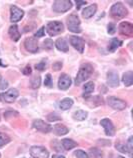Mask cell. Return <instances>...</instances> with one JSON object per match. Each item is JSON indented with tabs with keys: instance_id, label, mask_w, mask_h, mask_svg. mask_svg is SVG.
<instances>
[{
	"instance_id": "cell-37",
	"label": "cell",
	"mask_w": 133,
	"mask_h": 158,
	"mask_svg": "<svg viewBox=\"0 0 133 158\" xmlns=\"http://www.w3.org/2000/svg\"><path fill=\"white\" fill-rule=\"evenodd\" d=\"M132 139H133V137L130 136L129 138H128V142L126 144V146L128 148V154H129V156L131 157L132 156V149H133V145H132Z\"/></svg>"
},
{
	"instance_id": "cell-16",
	"label": "cell",
	"mask_w": 133,
	"mask_h": 158,
	"mask_svg": "<svg viewBox=\"0 0 133 158\" xmlns=\"http://www.w3.org/2000/svg\"><path fill=\"white\" fill-rule=\"evenodd\" d=\"M107 83L110 87H117L119 85L118 73L115 71H109L107 73Z\"/></svg>"
},
{
	"instance_id": "cell-48",
	"label": "cell",
	"mask_w": 133,
	"mask_h": 158,
	"mask_svg": "<svg viewBox=\"0 0 133 158\" xmlns=\"http://www.w3.org/2000/svg\"><path fill=\"white\" fill-rule=\"evenodd\" d=\"M2 79H3V78H2V76H1V74H0V81H1Z\"/></svg>"
},
{
	"instance_id": "cell-49",
	"label": "cell",
	"mask_w": 133,
	"mask_h": 158,
	"mask_svg": "<svg viewBox=\"0 0 133 158\" xmlns=\"http://www.w3.org/2000/svg\"><path fill=\"white\" fill-rule=\"evenodd\" d=\"M117 158H124V157H122V156H118Z\"/></svg>"
},
{
	"instance_id": "cell-3",
	"label": "cell",
	"mask_w": 133,
	"mask_h": 158,
	"mask_svg": "<svg viewBox=\"0 0 133 158\" xmlns=\"http://www.w3.org/2000/svg\"><path fill=\"white\" fill-rule=\"evenodd\" d=\"M67 27L68 30L73 33H80L81 27H80V19L77 14H71L67 18Z\"/></svg>"
},
{
	"instance_id": "cell-26",
	"label": "cell",
	"mask_w": 133,
	"mask_h": 158,
	"mask_svg": "<svg viewBox=\"0 0 133 158\" xmlns=\"http://www.w3.org/2000/svg\"><path fill=\"white\" fill-rule=\"evenodd\" d=\"M122 45V41L119 40L118 38H112L111 42L109 44V47H108V50L110 52H114L116 49L119 48Z\"/></svg>"
},
{
	"instance_id": "cell-31",
	"label": "cell",
	"mask_w": 133,
	"mask_h": 158,
	"mask_svg": "<svg viewBox=\"0 0 133 158\" xmlns=\"http://www.w3.org/2000/svg\"><path fill=\"white\" fill-rule=\"evenodd\" d=\"M53 46H54V43H53L52 39L47 38V39L44 40V42H43V47H44V49H46V50H50V49L53 48Z\"/></svg>"
},
{
	"instance_id": "cell-7",
	"label": "cell",
	"mask_w": 133,
	"mask_h": 158,
	"mask_svg": "<svg viewBox=\"0 0 133 158\" xmlns=\"http://www.w3.org/2000/svg\"><path fill=\"white\" fill-rule=\"evenodd\" d=\"M107 104L109 105L111 108H113L115 110H124L127 107V103L120 99L118 97H114V96H109L107 98Z\"/></svg>"
},
{
	"instance_id": "cell-47",
	"label": "cell",
	"mask_w": 133,
	"mask_h": 158,
	"mask_svg": "<svg viewBox=\"0 0 133 158\" xmlns=\"http://www.w3.org/2000/svg\"><path fill=\"white\" fill-rule=\"evenodd\" d=\"M1 62H2V61L0 60V66H3V67H6V65H5V64H2Z\"/></svg>"
},
{
	"instance_id": "cell-42",
	"label": "cell",
	"mask_w": 133,
	"mask_h": 158,
	"mask_svg": "<svg viewBox=\"0 0 133 158\" xmlns=\"http://www.w3.org/2000/svg\"><path fill=\"white\" fill-rule=\"evenodd\" d=\"M7 86H8V82H7V80H5V79H2V80L0 81V89H1V90L6 89V88H7Z\"/></svg>"
},
{
	"instance_id": "cell-50",
	"label": "cell",
	"mask_w": 133,
	"mask_h": 158,
	"mask_svg": "<svg viewBox=\"0 0 133 158\" xmlns=\"http://www.w3.org/2000/svg\"><path fill=\"white\" fill-rule=\"evenodd\" d=\"M0 158H1V154H0Z\"/></svg>"
},
{
	"instance_id": "cell-4",
	"label": "cell",
	"mask_w": 133,
	"mask_h": 158,
	"mask_svg": "<svg viewBox=\"0 0 133 158\" xmlns=\"http://www.w3.org/2000/svg\"><path fill=\"white\" fill-rule=\"evenodd\" d=\"M72 7V2L69 0H57L53 3V11L57 12V13H64L67 12L70 8Z\"/></svg>"
},
{
	"instance_id": "cell-36",
	"label": "cell",
	"mask_w": 133,
	"mask_h": 158,
	"mask_svg": "<svg viewBox=\"0 0 133 158\" xmlns=\"http://www.w3.org/2000/svg\"><path fill=\"white\" fill-rule=\"evenodd\" d=\"M116 149L121 153H128V148L125 144H116Z\"/></svg>"
},
{
	"instance_id": "cell-15",
	"label": "cell",
	"mask_w": 133,
	"mask_h": 158,
	"mask_svg": "<svg viewBox=\"0 0 133 158\" xmlns=\"http://www.w3.org/2000/svg\"><path fill=\"white\" fill-rule=\"evenodd\" d=\"M72 84V80L68 74L63 73L61 74L59 77V80H58V87H59L60 90H67Z\"/></svg>"
},
{
	"instance_id": "cell-32",
	"label": "cell",
	"mask_w": 133,
	"mask_h": 158,
	"mask_svg": "<svg viewBox=\"0 0 133 158\" xmlns=\"http://www.w3.org/2000/svg\"><path fill=\"white\" fill-rule=\"evenodd\" d=\"M44 85L49 87V88H51L53 86V80H52V77H51V74H46V76H45V80H44Z\"/></svg>"
},
{
	"instance_id": "cell-6",
	"label": "cell",
	"mask_w": 133,
	"mask_h": 158,
	"mask_svg": "<svg viewBox=\"0 0 133 158\" xmlns=\"http://www.w3.org/2000/svg\"><path fill=\"white\" fill-rule=\"evenodd\" d=\"M19 96V92L16 88H10L6 92L0 93V100L6 103H12L16 100V98Z\"/></svg>"
},
{
	"instance_id": "cell-5",
	"label": "cell",
	"mask_w": 133,
	"mask_h": 158,
	"mask_svg": "<svg viewBox=\"0 0 133 158\" xmlns=\"http://www.w3.org/2000/svg\"><path fill=\"white\" fill-rule=\"evenodd\" d=\"M46 30L50 36H55L59 34V33L63 32L64 25H63V23L60 21H51L47 24Z\"/></svg>"
},
{
	"instance_id": "cell-21",
	"label": "cell",
	"mask_w": 133,
	"mask_h": 158,
	"mask_svg": "<svg viewBox=\"0 0 133 158\" xmlns=\"http://www.w3.org/2000/svg\"><path fill=\"white\" fill-rule=\"evenodd\" d=\"M55 46L56 48L58 49L59 51H62V52H67L69 50V46L67 42H66V40L64 38H59L56 40L55 42Z\"/></svg>"
},
{
	"instance_id": "cell-44",
	"label": "cell",
	"mask_w": 133,
	"mask_h": 158,
	"mask_svg": "<svg viewBox=\"0 0 133 158\" xmlns=\"http://www.w3.org/2000/svg\"><path fill=\"white\" fill-rule=\"evenodd\" d=\"M98 143H99V144H101V145H105V146H109V145L111 144V143H110V141L105 140V139L98 140Z\"/></svg>"
},
{
	"instance_id": "cell-43",
	"label": "cell",
	"mask_w": 133,
	"mask_h": 158,
	"mask_svg": "<svg viewBox=\"0 0 133 158\" xmlns=\"http://www.w3.org/2000/svg\"><path fill=\"white\" fill-rule=\"evenodd\" d=\"M22 72H23V74H24V75H30V74H31V67H30V66H26V67L25 68H24L23 70H22Z\"/></svg>"
},
{
	"instance_id": "cell-39",
	"label": "cell",
	"mask_w": 133,
	"mask_h": 158,
	"mask_svg": "<svg viewBox=\"0 0 133 158\" xmlns=\"http://www.w3.org/2000/svg\"><path fill=\"white\" fill-rule=\"evenodd\" d=\"M45 35V27L42 26L40 29H38L37 30V32L35 33V37H37V38H39V37H43Z\"/></svg>"
},
{
	"instance_id": "cell-41",
	"label": "cell",
	"mask_w": 133,
	"mask_h": 158,
	"mask_svg": "<svg viewBox=\"0 0 133 158\" xmlns=\"http://www.w3.org/2000/svg\"><path fill=\"white\" fill-rule=\"evenodd\" d=\"M17 116L18 115V112H16V111H7L4 113V117L5 118H10V116Z\"/></svg>"
},
{
	"instance_id": "cell-8",
	"label": "cell",
	"mask_w": 133,
	"mask_h": 158,
	"mask_svg": "<svg viewBox=\"0 0 133 158\" xmlns=\"http://www.w3.org/2000/svg\"><path fill=\"white\" fill-rule=\"evenodd\" d=\"M30 154L33 158H48L49 152L43 146H31L30 147Z\"/></svg>"
},
{
	"instance_id": "cell-30",
	"label": "cell",
	"mask_w": 133,
	"mask_h": 158,
	"mask_svg": "<svg viewBox=\"0 0 133 158\" xmlns=\"http://www.w3.org/2000/svg\"><path fill=\"white\" fill-rule=\"evenodd\" d=\"M10 137L6 135V134H4V133L2 132H0V147H2L4 146V145H6L10 142Z\"/></svg>"
},
{
	"instance_id": "cell-34",
	"label": "cell",
	"mask_w": 133,
	"mask_h": 158,
	"mask_svg": "<svg viewBox=\"0 0 133 158\" xmlns=\"http://www.w3.org/2000/svg\"><path fill=\"white\" fill-rule=\"evenodd\" d=\"M47 67V62L46 60H42L41 62H39L38 64L35 65V68L36 70H39V71H43V70H45Z\"/></svg>"
},
{
	"instance_id": "cell-12",
	"label": "cell",
	"mask_w": 133,
	"mask_h": 158,
	"mask_svg": "<svg viewBox=\"0 0 133 158\" xmlns=\"http://www.w3.org/2000/svg\"><path fill=\"white\" fill-rule=\"evenodd\" d=\"M69 40H70V44H71L77 51H79L80 53H83V51H84V47H85V42L81 37L70 36Z\"/></svg>"
},
{
	"instance_id": "cell-23",
	"label": "cell",
	"mask_w": 133,
	"mask_h": 158,
	"mask_svg": "<svg viewBox=\"0 0 133 158\" xmlns=\"http://www.w3.org/2000/svg\"><path fill=\"white\" fill-rule=\"evenodd\" d=\"M86 101L87 103H89V102L92 103V104L90 105L91 107H95V106H99L102 104L103 98L101 96H99V95H97V96H94V97H86Z\"/></svg>"
},
{
	"instance_id": "cell-45",
	"label": "cell",
	"mask_w": 133,
	"mask_h": 158,
	"mask_svg": "<svg viewBox=\"0 0 133 158\" xmlns=\"http://www.w3.org/2000/svg\"><path fill=\"white\" fill-rule=\"evenodd\" d=\"M86 3H87L86 1H76V8H77V9H80V8L83 5H85Z\"/></svg>"
},
{
	"instance_id": "cell-10",
	"label": "cell",
	"mask_w": 133,
	"mask_h": 158,
	"mask_svg": "<svg viewBox=\"0 0 133 158\" xmlns=\"http://www.w3.org/2000/svg\"><path fill=\"white\" fill-rule=\"evenodd\" d=\"M24 16V11L20 9L16 5H12L10 7V21L11 22H18Z\"/></svg>"
},
{
	"instance_id": "cell-35",
	"label": "cell",
	"mask_w": 133,
	"mask_h": 158,
	"mask_svg": "<svg viewBox=\"0 0 133 158\" xmlns=\"http://www.w3.org/2000/svg\"><path fill=\"white\" fill-rule=\"evenodd\" d=\"M74 155H75L77 158H89V155L87 154L85 151L81 150V149H79V150H76L75 152H74Z\"/></svg>"
},
{
	"instance_id": "cell-14",
	"label": "cell",
	"mask_w": 133,
	"mask_h": 158,
	"mask_svg": "<svg viewBox=\"0 0 133 158\" xmlns=\"http://www.w3.org/2000/svg\"><path fill=\"white\" fill-rule=\"evenodd\" d=\"M118 31L121 35L130 37L133 35V25L128 21L121 22L118 25Z\"/></svg>"
},
{
	"instance_id": "cell-33",
	"label": "cell",
	"mask_w": 133,
	"mask_h": 158,
	"mask_svg": "<svg viewBox=\"0 0 133 158\" xmlns=\"http://www.w3.org/2000/svg\"><path fill=\"white\" fill-rule=\"evenodd\" d=\"M47 120L50 122H55L58 121V120H61V117L56 113H50L47 115Z\"/></svg>"
},
{
	"instance_id": "cell-1",
	"label": "cell",
	"mask_w": 133,
	"mask_h": 158,
	"mask_svg": "<svg viewBox=\"0 0 133 158\" xmlns=\"http://www.w3.org/2000/svg\"><path fill=\"white\" fill-rule=\"evenodd\" d=\"M92 72H93V67L90 64H88V63L82 64L79 68V71H78L77 75H76L75 84L80 85L82 82H84L91 76Z\"/></svg>"
},
{
	"instance_id": "cell-17",
	"label": "cell",
	"mask_w": 133,
	"mask_h": 158,
	"mask_svg": "<svg viewBox=\"0 0 133 158\" xmlns=\"http://www.w3.org/2000/svg\"><path fill=\"white\" fill-rule=\"evenodd\" d=\"M96 11H97V5L96 4H91V5L85 7V9L82 11V15L84 18L88 19L92 17V16L96 13Z\"/></svg>"
},
{
	"instance_id": "cell-11",
	"label": "cell",
	"mask_w": 133,
	"mask_h": 158,
	"mask_svg": "<svg viewBox=\"0 0 133 158\" xmlns=\"http://www.w3.org/2000/svg\"><path fill=\"white\" fill-rule=\"evenodd\" d=\"M24 46H25L27 51L31 53H36L39 50L38 41H37L35 37H28V38H26L25 42H24Z\"/></svg>"
},
{
	"instance_id": "cell-24",
	"label": "cell",
	"mask_w": 133,
	"mask_h": 158,
	"mask_svg": "<svg viewBox=\"0 0 133 158\" xmlns=\"http://www.w3.org/2000/svg\"><path fill=\"white\" fill-rule=\"evenodd\" d=\"M87 116H88L87 111H84L82 109L77 110L73 113V118L77 120V121H83V120H85L87 118Z\"/></svg>"
},
{
	"instance_id": "cell-13",
	"label": "cell",
	"mask_w": 133,
	"mask_h": 158,
	"mask_svg": "<svg viewBox=\"0 0 133 158\" xmlns=\"http://www.w3.org/2000/svg\"><path fill=\"white\" fill-rule=\"evenodd\" d=\"M100 125L104 128V131H105V134L107 136H114L115 134V127L113 125V123L110 119L108 118H104L102 119L100 121Z\"/></svg>"
},
{
	"instance_id": "cell-19",
	"label": "cell",
	"mask_w": 133,
	"mask_h": 158,
	"mask_svg": "<svg viewBox=\"0 0 133 158\" xmlns=\"http://www.w3.org/2000/svg\"><path fill=\"white\" fill-rule=\"evenodd\" d=\"M53 132L58 136H63L65 134H67L69 132V129L65 125H63V124H56L53 127Z\"/></svg>"
},
{
	"instance_id": "cell-2",
	"label": "cell",
	"mask_w": 133,
	"mask_h": 158,
	"mask_svg": "<svg viewBox=\"0 0 133 158\" xmlns=\"http://www.w3.org/2000/svg\"><path fill=\"white\" fill-rule=\"evenodd\" d=\"M110 14L115 19H121L128 14V11L121 2H116L110 8Z\"/></svg>"
},
{
	"instance_id": "cell-28",
	"label": "cell",
	"mask_w": 133,
	"mask_h": 158,
	"mask_svg": "<svg viewBox=\"0 0 133 158\" xmlns=\"http://www.w3.org/2000/svg\"><path fill=\"white\" fill-rule=\"evenodd\" d=\"M40 84H41V78L40 76H34L32 79H31V81H30V85L33 89H37V88H39L40 87Z\"/></svg>"
},
{
	"instance_id": "cell-46",
	"label": "cell",
	"mask_w": 133,
	"mask_h": 158,
	"mask_svg": "<svg viewBox=\"0 0 133 158\" xmlns=\"http://www.w3.org/2000/svg\"><path fill=\"white\" fill-rule=\"evenodd\" d=\"M52 158H65L63 155H61V154H55V155H53Z\"/></svg>"
},
{
	"instance_id": "cell-27",
	"label": "cell",
	"mask_w": 133,
	"mask_h": 158,
	"mask_svg": "<svg viewBox=\"0 0 133 158\" xmlns=\"http://www.w3.org/2000/svg\"><path fill=\"white\" fill-rule=\"evenodd\" d=\"M94 91V83L92 81H89V82H86L84 86H83V93L84 95L83 96H87V95H89L90 93H92Z\"/></svg>"
},
{
	"instance_id": "cell-29",
	"label": "cell",
	"mask_w": 133,
	"mask_h": 158,
	"mask_svg": "<svg viewBox=\"0 0 133 158\" xmlns=\"http://www.w3.org/2000/svg\"><path fill=\"white\" fill-rule=\"evenodd\" d=\"M89 153L92 158H103V153L98 148H90Z\"/></svg>"
},
{
	"instance_id": "cell-25",
	"label": "cell",
	"mask_w": 133,
	"mask_h": 158,
	"mask_svg": "<svg viewBox=\"0 0 133 158\" xmlns=\"http://www.w3.org/2000/svg\"><path fill=\"white\" fill-rule=\"evenodd\" d=\"M122 81L125 86H131L133 83V72L132 71H127L123 74Z\"/></svg>"
},
{
	"instance_id": "cell-38",
	"label": "cell",
	"mask_w": 133,
	"mask_h": 158,
	"mask_svg": "<svg viewBox=\"0 0 133 158\" xmlns=\"http://www.w3.org/2000/svg\"><path fill=\"white\" fill-rule=\"evenodd\" d=\"M107 31L109 34H114V33L116 32V26L114 23H109L107 26Z\"/></svg>"
},
{
	"instance_id": "cell-40",
	"label": "cell",
	"mask_w": 133,
	"mask_h": 158,
	"mask_svg": "<svg viewBox=\"0 0 133 158\" xmlns=\"http://www.w3.org/2000/svg\"><path fill=\"white\" fill-rule=\"evenodd\" d=\"M61 68H62V62L60 61H57L52 65V69L54 71H59V70H61Z\"/></svg>"
},
{
	"instance_id": "cell-9",
	"label": "cell",
	"mask_w": 133,
	"mask_h": 158,
	"mask_svg": "<svg viewBox=\"0 0 133 158\" xmlns=\"http://www.w3.org/2000/svg\"><path fill=\"white\" fill-rule=\"evenodd\" d=\"M32 126L34 129H36L39 132H42V133H48L52 130V127L49 125L48 123H46L45 121H43V120H40V119L34 120L32 123Z\"/></svg>"
},
{
	"instance_id": "cell-22",
	"label": "cell",
	"mask_w": 133,
	"mask_h": 158,
	"mask_svg": "<svg viewBox=\"0 0 133 158\" xmlns=\"http://www.w3.org/2000/svg\"><path fill=\"white\" fill-rule=\"evenodd\" d=\"M61 145L65 150H71V149L75 148L77 146V142H75V141L72 140V139L64 138L61 141Z\"/></svg>"
},
{
	"instance_id": "cell-18",
	"label": "cell",
	"mask_w": 133,
	"mask_h": 158,
	"mask_svg": "<svg viewBox=\"0 0 133 158\" xmlns=\"http://www.w3.org/2000/svg\"><path fill=\"white\" fill-rule=\"evenodd\" d=\"M8 32H9V36L11 37V39L13 41H18L20 39V37H21V33H20L19 28L16 24L11 25Z\"/></svg>"
},
{
	"instance_id": "cell-20",
	"label": "cell",
	"mask_w": 133,
	"mask_h": 158,
	"mask_svg": "<svg viewBox=\"0 0 133 158\" xmlns=\"http://www.w3.org/2000/svg\"><path fill=\"white\" fill-rule=\"evenodd\" d=\"M73 103H74L73 99L67 97V98L62 99V100L59 102V105H58V106H59V108H60L61 110L66 111V110H68L69 108H71V107H72Z\"/></svg>"
}]
</instances>
